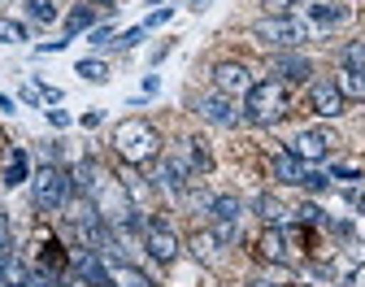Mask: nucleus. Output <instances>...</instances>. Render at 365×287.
Listing matches in <instances>:
<instances>
[{
    "label": "nucleus",
    "mask_w": 365,
    "mask_h": 287,
    "mask_svg": "<svg viewBox=\"0 0 365 287\" xmlns=\"http://www.w3.org/2000/svg\"><path fill=\"white\" fill-rule=\"evenodd\" d=\"M287 109H292V96H287V83L283 79L252 83L248 101H244V118L257 122V126H274L279 118H287Z\"/></svg>",
    "instance_id": "1"
},
{
    "label": "nucleus",
    "mask_w": 365,
    "mask_h": 287,
    "mask_svg": "<svg viewBox=\"0 0 365 287\" xmlns=\"http://www.w3.org/2000/svg\"><path fill=\"white\" fill-rule=\"evenodd\" d=\"M113 148L126 166H144L161 153V135L144 122V118H126L118 131H113Z\"/></svg>",
    "instance_id": "2"
},
{
    "label": "nucleus",
    "mask_w": 365,
    "mask_h": 287,
    "mask_svg": "<svg viewBox=\"0 0 365 287\" xmlns=\"http://www.w3.org/2000/svg\"><path fill=\"white\" fill-rule=\"evenodd\" d=\"M31 187H35V205L48 209V213H57V209H66L74 183H70V174H66L61 166H43V170H35Z\"/></svg>",
    "instance_id": "3"
},
{
    "label": "nucleus",
    "mask_w": 365,
    "mask_h": 287,
    "mask_svg": "<svg viewBox=\"0 0 365 287\" xmlns=\"http://www.w3.org/2000/svg\"><path fill=\"white\" fill-rule=\"evenodd\" d=\"M252 35L269 48H296V44L313 39V26H304L300 18H265V22L252 26Z\"/></svg>",
    "instance_id": "4"
},
{
    "label": "nucleus",
    "mask_w": 365,
    "mask_h": 287,
    "mask_svg": "<svg viewBox=\"0 0 365 287\" xmlns=\"http://www.w3.org/2000/svg\"><path fill=\"white\" fill-rule=\"evenodd\" d=\"M331 148H335V135H331V131H322V126L300 131V135L292 139V157H300L304 166H313V161L331 157Z\"/></svg>",
    "instance_id": "5"
},
{
    "label": "nucleus",
    "mask_w": 365,
    "mask_h": 287,
    "mask_svg": "<svg viewBox=\"0 0 365 287\" xmlns=\"http://www.w3.org/2000/svg\"><path fill=\"white\" fill-rule=\"evenodd\" d=\"M213 87L235 101V96H248L252 91V74H248L244 61H222V66H213Z\"/></svg>",
    "instance_id": "6"
},
{
    "label": "nucleus",
    "mask_w": 365,
    "mask_h": 287,
    "mask_svg": "<svg viewBox=\"0 0 365 287\" xmlns=\"http://www.w3.org/2000/svg\"><path fill=\"white\" fill-rule=\"evenodd\" d=\"M257 253H261L265 261H274V266H292V261H296V253H292V235H287L283 226H265L261 239H257Z\"/></svg>",
    "instance_id": "7"
},
{
    "label": "nucleus",
    "mask_w": 365,
    "mask_h": 287,
    "mask_svg": "<svg viewBox=\"0 0 365 287\" xmlns=\"http://www.w3.org/2000/svg\"><path fill=\"white\" fill-rule=\"evenodd\" d=\"M144 248H148L157 261H174V257H178V239H174V231H170V226L148 222V226H144Z\"/></svg>",
    "instance_id": "8"
},
{
    "label": "nucleus",
    "mask_w": 365,
    "mask_h": 287,
    "mask_svg": "<svg viewBox=\"0 0 365 287\" xmlns=\"http://www.w3.org/2000/svg\"><path fill=\"white\" fill-rule=\"evenodd\" d=\"M196 109H200L209 122H217V126H235V122L244 118V114L235 109V101H231V96H222V91H217V96H205Z\"/></svg>",
    "instance_id": "9"
},
{
    "label": "nucleus",
    "mask_w": 365,
    "mask_h": 287,
    "mask_svg": "<svg viewBox=\"0 0 365 287\" xmlns=\"http://www.w3.org/2000/svg\"><path fill=\"white\" fill-rule=\"evenodd\" d=\"M309 105H313V114H322V118H339L344 114V96H339L335 83H313Z\"/></svg>",
    "instance_id": "10"
},
{
    "label": "nucleus",
    "mask_w": 365,
    "mask_h": 287,
    "mask_svg": "<svg viewBox=\"0 0 365 287\" xmlns=\"http://www.w3.org/2000/svg\"><path fill=\"white\" fill-rule=\"evenodd\" d=\"M157 183H161L165 191H174V196H182V191H187V183H192V166L178 161V157H165L161 170H157Z\"/></svg>",
    "instance_id": "11"
},
{
    "label": "nucleus",
    "mask_w": 365,
    "mask_h": 287,
    "mask_svg": "<svg viewBox=\"0 0 365 287\" xmlns=\"http://www.w3.org/2000/svg\"><path fill=\"white\" fill-rule=\"evenodd\" d=\"M300 14L304 18H313V22H322V26H335V22H348V5H339V0H304L300 5Z\"/></svg>",
    "instance_id": "12"
},
{
    "label": "nucleus",
    "mask_w": 365,
    "mask_h": 287,
    "mask_svg": "<svg viewBox=\"0 0 365 287\" xmlns=\"http://www.w3.org/2000/svg\"><path fill=\"white\" fill-rule=\"evenodd\" d=\"M26 174H31V157H26L22 148H9V153H5V170H0V183H5V187H18Z\"/></svg>",
    "instance_id": "13"
},
{
    "label": "nucleus",
    "mask_w": 365,
    "mask_h": 287,
    "mask_svg": "<svg viewBox=\"0 0 365 287\" xmlns=\"http://www.w3.org/2000/svg\"><path fill=\"white\" fill-rule=\"evenodd\" d=\"M0 270H5V287H31V266L14 253H0Z\"/></svg>",
    "instance_id": "14"
},
{
    "label": "nucleus",
    "mask_w": 365,
    "mask_h": 287,
    "mask_svg": "<svg viewBox=\"0 0 365 287\" xmlns=\"http://www.w3.org/2000/svg\"><path fill=\"white\" fill-rule=\"evenodd\" d=\"M304 161L300 157H292V153H279V157H274V178H279V183H304Z\"/></svg>",
    "instance_id": "15"
},
{
    "label": "nucleus",
    "mask_w": 365,
    "mask_h": 287,
    "mask_svg": "<svg viewBox=\"0 0 365 287\" xmlns=\"http://www.w3.org/2000/svg\"><path fill=\"white\" fill-rule=\"evenodd\" d=\"M101 178H105V170H101L96 161H78V166L70 170V183H74L78 191H96V187H101Z\"/></svg>",
    "instance_id": "16"
},
{
    "label": "nucleus",
    "mask_w": 365,
    "mask_h": 287,
    "mask_svg": "<svg viewBox=\"0 0 365 287\" xmlns=\"http://www.w3.org/2000/svg\"><path fill=\"white\" fill-rule=\"evenodd\" d=\"M335 87H339L344 101H365V74H356V70H348V66L335 74Z\"/></svg>",
    "instance_id": "17"
},
{
    "label": "nucleus",
    "mask_w": 365,
    "mask_h": 287,
    "mask_svg": "<svg viewBox=\"0 0 365 287\" xmlns=\"http://www.w3.org/2000/svg\"><path fill=\"white\" fill-rule=\"evenodd\" d=\"M274 70L283 74V83H309V74H313V66L304 57H279V61H274Z\"/></svg>",
    "instance_id": "18"
},
{
    "label": "nucleus",
    "mask_w": 365,
    "mask_h": 287,
    "mask_svg": "<svg viewBox=\"0 0 365 287\" xmlns=\"http://www.w3.org/2000/svg\"><path fill=\"white\" fill-rule=\"evenodd\" d=\"M209 209H213V222H217V226H235L240 213H244L235 196H217V201H209Z\"/></svg>",
    "instance_id": "19"
},
{
    "label": "nucleus",
    "mask_w": 365,
    "mask_h": 287,
    "mask_svg": "<svg viewBox=\"0 0 365 287\" xmlns=\"http://www.w3.org/2000/svg\"><path fill=\"white\" fill-rule=\"evenodd\" d=\"M109 274L118 278V287H153V278H148L144 270H135V266H122V261H113V266H109Z\"/></svg>",
    "instance_id": "20"
},
{
    "label": "nucleus",
    "mask_w": 365,
    "mask_h": 287,
    "mask_svg": "<svg viewBox=\"0 0 365 287\" xmlns=\"http://www.w3.org/2000/svg\"><path fill=\"white\" fill-rule=\"evenodd\" d=\"M187 157H192V174H209L213 170V153L205 148V139H187Z\"/></svg>",
    "instance_id": "21"
},
{
    "label": "nucleus",
    "mask_w": 365,
    "mask_h": 287,
    "mask_svg": "<svg viewBox=\"0 0 365 287\" xmlns=\"http://www.w3.org/2000/svg\"><path fill=\"white\" fill-rule=\"evenodd\" d=\"M26 14H31V22H39V26H53V22H57L53 0H26Z\"/></svg>",
    "instance_id": "22"
},
{
    "label": "nucleus",
    "mask_w": 365,
    "mask_h": 287,
    "mask_svg": "<svg viewBox=\"0 0 365 287\" xmlns=\"http://www.w3.org/2000/svg\"><path fill=\"white\" fill-rule=\"evenodd\" d=\"M257 213H261V222H269V226H279V222L287 218V209L274 201V196H257Z\"/></svg>",
    "instance_id": "23"
},
{
    "label": "nucleus",
    "mask_w": 365,
    "mask_h": 287,
    "mask_svg": "<svg viewBox=\"0 0 365 287\" xmlns=\"http://www.w3.org/2000/svg\"><path fill=\"white\" fill-rule=\"evenodd\" d=\"M217 244H222V239H217L213 231H200V235L192 239V248H196V257H200V261H213V257H217Z\"/></svg>",
    "instance_id": "24"
},
{
    "label": "nucleus",
    "mask_w": 365,
    "mask_h": 287,
    "mask_svg": "<svg viewBox=\"0 0 365 287\" xmlns=\"http://www.w3.org/2000/svg\"><path fill=\"white\" fill-rule=\"evenodd\" d=\"M91 18H96V14H91V5H78V9L70 14V22H66V39H70V35H78V31H87V26H91Z\"/></svg>",
    "instance_id": "25"
},
{
    "label": "nucleus",
    "mask_w": 365,
    "mask_h": 287,
    "mask_svg": "<svg viewBox=\"0 0 365 287\" xmlns=\"http://www.w3.org/2000/svg\"><path fill=\"white\" fill-rule=\"evenodd\" d=\"M78 74H83L87 83H105V79H109V66H105V61H78Z\"/></svg>",
    "instance_id": "26"
},
{
    "label": "nucleus",
    "mask_w": 365,
    "mask_h": 287,
    "mask_svg": "<svg viewBox=\"0 0 365 287\" xmlns=\"http://www.w3.org/2000/svg\"><path fill=\"white\" fill-rule=\"evenodd\" d=\"M344 66L356 70V74H365V44H348L344 48Z\"/></svg>",
    "instance_id": "27"
},
{
    "label": "nucleus",
    "mask_w": 365,
    "mask_h": 287,
    "mask_svg": "<svg viewBox=\"0 0 365 287\" xmlns=\"http://www.w3.org/2000/svg\"><path fill=\"white\" fill-rule=\"evenodd\" d=\"M0 39H5V44H22V39H26L22 22H9V18H0Z\"/></svg>",
    "instance_id": "28"
},
{
    "label": "nucleus",
    "mask_w": 365,
    "mask_h": 287,
    "mask_svg": "<svg viewBox=\"0 0 365 287\" xmlns=\"http://www.w3.org/2000/svg\"><path fill=\"white\" fill-rule=\"evenodd\" d=\"M327 183H331V174H317V170H304V187H309V191H322Z\"/></svg>",
    "instance_id": "29"
},
{
    "label": "nucleus",
    "mask_w": 365,
    "mask_h": 287,
    "mask_svg": "<svg viewBox=\"0 0 365 287\" xmlns=\"http://www.w3.org/2000/svg\"><path fill=\"white\" fill-rule=\"evenodd\" d=\"M296 5H300V0H265V9H269L274 18H283V14H287V9H296Z\"/></svg>",
    "instance_id": "30"
},
{
    "label": "nucleus",
    "mask_w": 365,
    "mask_h": 287,
    "mask_svg": "<svg viewBox=\"0 0 365 287\" xmlns=\"http://www.w3.org/2000/svg\"><path fill=\"white\" fill-rule=\"evenodd\" d=\"M296 218H300V222H322V209H317V205H300Z\"/></svg>",
    "instance_id": "31"
},
{
    "label": "nucleus",
    "mask_w": 365,
    "mask_h": 287,
    "mask_svg": "<svg viewBox=\"0 0 365 287\" xmlns=\"http://www.w3.org/2000/svg\"><path fill=\"white\" fill-rule=\"evenodd\" d=\"M0 253H9V218L0 209Z\"/></svg>",
    "instance_id": "32"
},
{
    "label": "nucleus",
    "mask_w": 365,
    "mask_h": 287,
    "mask_svg": "<svg viewBox=\"0 0 365 287\" xmlns=\"http://www.w3.org/2000/svg\"><path fill=\"white\" fill-rule=\"evenodd\" d=\"M140 39H144V26H135V31H126V35H122L118 44H122V48H135V44H140Z\"/></svg>",
    "instance_id": "33"
},
{
    "label": "nucleus",
    "mask_w": 365,
    "mask_h": 287,
    "mask_svg": "<svg viewBox=\"0 0 365 287\" xmlns=\"http://www.w3.org/2000/svg\"><path fill=\"white\" fill-rule=\"evenodd\" d=\"M109 35H113V26H96L91 31V44H109Z\"/></svg>",
    "instance_id": "34"
},
{
    "label": "nucleus",
    "mask_w": 365,
    "mask_h": 287,
    "mask_svg": "<svg viewBox=\"0 0 365 287\" xmlns=\"http://www.w3.org/2000/svg\"><path fill=\"white\" fill-rule=\"evenodd\" d=\"M348 287H365V266H356V270L348 274Z\"/></svg>",
    "instance_id": "35"
},
{
    "label": "nucleus",
    "mask_w": 365,
    "mask_h": 287,
    "mask_svg": "<svg viewBox=\"0 0 365 287\" xmlns=\"http://www.w3.org/2000/svg\"><path fill=\"white\" fill-rule=\"evenodd\" d=\"M161 22H170V9H157V14L148 18V26H161Z\"/></svg>",
    "instance_id": "36"
},
{
    "label": "nucleus",
    "mask_w": 365,
    "mask_h": 287,
    "mask_svg": "<svg viewBox=\"0 0 365 287\" xmlns=\"http://www.w3.org/2000/svg\"><path fill=\"white\" fill-rule=\"evenodd\" d=\"M48 122H53V126H66V122H70V118H66V114H61V109H48Z\"/></svg>",
    "instance_id": "37"
},
{
    "label": "nucleus",
    "mask_w": 365,
    "mask_h": 287,
    "mask_svg": "<svg viewBox=\"0 0 365 287\" xmlns=\"http://www.w3.org/2000/svg\"><path fill=\"white\" fill-rule=\"evenodd\" d=\"M9 153V144H5V131H0V157H5Z\"/></svg>",
    "instance_id": "38"
},
{
    "label": "nucleus",
    "mask_w": 365,
    "mask_h": 287,
    "mask_svg": "<svg viewBox=\"0 0 365 287\" xmlns=\"http://www.w3.org/2000/svg\"><path fill=\"white\" fill-rule=\"evenodd\" d=\"M356 209H361V213H365V191H361V196H356Z\"/></svg>",
    "instance_id": "39"
},
{
    "label": "nucleus",
    "mask_w": 365,
    "mask_h": 287,
    "mask_svg": "<svg viewBox=\"0 0 365 287\" xmlns=\"http://www.w3.org/2000/svg\"><path fill=\"white\" fill-rule=\"evenodd\" d=\"M252 287H274V283H265V278H252Z\"/></svg>",
    "instance_id": "40"
},
{
    "label": "nucleus",
    "mask_w": 365,
    "mask_h": 287,
    "mask_svg": "<svg viewBox=\"0 0 365 287\" xmlns=\"http://www.w3.org/2000/svg\"><path fill=\"white\" fill-rule=\"evenodd\" d=\"M101 5H109V9H113V5H118V0H101Z\"/></svg>",
    "instance_id": "41"
},
{
    "label": "nucleus",
    "mask_w": 365,
    "mask_h": 287,
    "mask_svg": "<svg viewBox=\"0 0 365 287\" xmlns=\"http://www.w3.org/2000/svg\"><path fill=\"white\" fill-rule=\"evenodd\" d=\"M0 287H5V270H0Z\"/></svg>",
    "instance_id": "42"
},
{
    "label": "nucleus",
    "mask_w": 365,
    "mask_h": 287,
    "mask_svg": "<svg viewBox=\"0 0 365 287\" xmlns=\"http://www.w3.org/2000/svg\"><path fill=\"white\" fill-rule=\"evenodd\" d=\"M57 287H61V283H57ZM66 287H70V283H66Z\"/></svg>",
    "instance_id": "43"
}]
</instances>
